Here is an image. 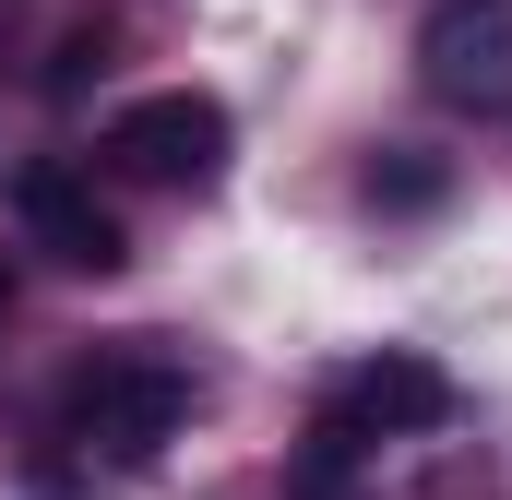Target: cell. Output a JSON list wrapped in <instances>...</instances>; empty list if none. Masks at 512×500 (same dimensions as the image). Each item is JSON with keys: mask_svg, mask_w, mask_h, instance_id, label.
Returning <instances> with one entry per match:
<instances>
[{"mask_svg": "<svg viewBox=\"0 0 512 500\" xmlns=\"http://www.w3.org/2000/svg\"><path fill=\"white\" fill-rule=\"evenodd\" d=\"M108 155H120L131 179H155V191H215L227 179V108L191 96V84L131 96L120 120H108Z\"/></svg>", "mask_w": 512, "mask_h": 500, "instance_id": "3", "label": "cell"}, {"mask_svg": "<svg viewBox=\"0 0 512 500\" xmlns=\"http://www.w3.org/2000/svg\"><path fill=\"white\" fill-rule=\"evenodd\" d=\"M417 84L453 120H512V0H429Z\"/></svg>", "mask_w": 512, "mask_h": 500, "instance_id": "2", "label": "cell"}, {"mask_svg": "<svg viewBox=\"0 0 512 500\" xmlns=\"http://www.w3.org/2000/svg\"><path fill=\"white\" fill-rule=\"evenodd\" d=\"M179 417H191V370L167 346H120V358H84V370L60 381L48 441L84 453V465H108V477H131V465H155L179 441Z\"/></svg>", "mask_w": 512, "mask_h": 500, "instance_id": "1", "label": "cell"}, {"mask_svg": "<svg viewBox=\"0 0 512 500\" xmlns=\"http://www.w3.org/2000/svg\"><path fill=\"white\" fill-rule=\"evenodd\" d=\"M453 417V381L429 370V358H370V370L334 381V405H322V477L358 453V441H393V429H441Z\"/></svg>", "mask_w": 512, "mask_h": 500, "instance_id": "4", "label": "cell"}, {"mask_svg": "<svg viewBox=\"0 0 512 500\" xmlns=\"http://www.w3.org/2000/svg\"><path fill=\"white\" fill-rule=\"evenodd\" d=\"M12 215H24V239L48 250V262H72V274H120L131 262L120 203H108L84 167H24V179H12Z\"/></svg>", "mask_w": 512, "mask_h": 500, "instance_id": "5", "label": "cell"}]
</instances>
